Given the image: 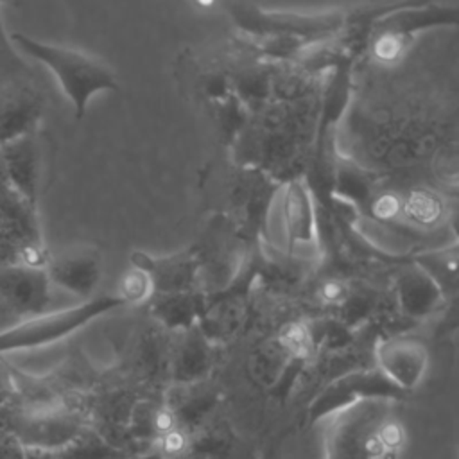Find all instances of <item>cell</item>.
Returning a JSON list of instances; mask_svg holds the SVG:
<instances>
[{"label": "cell", "instance_id": "obj_1", "mask_svg": "<svg viewBox=\"0 0 459 459\" xmlns=\"http://www.w3.org/2000/svg\"><path fill=\"white\" fill-rule=\"evenodd\" d=\"M11 41L25 56L39 61L52 72L65 97L70 100L75 118L86 115L88 104L97 93L118 90L115 72L100 59L81 50L39 41L22 32L11 34Z\"/></svg>", "mask_w": 459, "mask_h": 459}, {"label": "cell", "instance_id": "obj_2", "mask_svg": "<svg viewBox=\"0 0 459 459\" xmlns=\"http://www.w3.org/2000/svg\"><path fill=\"white\" fill-rule=\"evenodd\" d=\"M124 303L113 294L91 298L74 307L61 308L57 312H47L43 316L27 317L11 328L0 332V355L30 350L52 344L77 332L97 317L122 307Z\"/></svg>", "mask_w": 459, "mask_h": 459}, {"label": "cell", "instance_id": "obj_3", "mask_svg": "<svg viewBox=\"0 0 459 459\" xmlns=\"http://www.w3.org/2000/svg\"><path fill=\"white\" fill-rule=\"evenodd\" d=\"M45 95L30 81L22 79L0 88V145L38 133L45 113Z\"/></svg>", "mask_w": 459, "mask_h": 459}, {"label": "cell", "instance_id": "obj_4", "mask_svg": "<svg viewBox=\"0 0 459 459\" xmlns=\"http://www.w3.org/2000/svg\"><path fill=\"white\" fill-rule=\"evenodd\" d=\"M0 299L20 317L47 314L50 278L47 267L13 264L0 267Z\"/></svg>", "mask_w": 459, "mask_h": 459}, {"label": "cell", "instance_id": "obj_5", "mask_svg": "<svg viewBox=\"0 0 459 459\" xmlns=\"http://www.w3.org/2000/svg\"><path fill=\"white\" fill-rule=\"evenodd\" d=\"M382 423L375 411L342 418L326 437L325 459H384L387 452L378 437Z\"/></svg>", "mask_w": 459, "mask_h": 459}, {"label": "cell", "instance_id": "obj_6", "mask_svg": "<svg viewBox=\"0 0 459 459\" xmlns=\"http://www.w3.org/2000/svg\"><path fill=\"white\" fill-rule=\"evenodd\" d=\"M47 273L50 283L86 299L100 281L102 260L95 247L75 246L56 256H48Z\"/></svg>", "mask_w": 459, "mask_h": 459}, {"label": "cell", "instance_id": "obj_7", "mask_svg": "<svg viewBox=\"0 0 459 459\" xmlns=\"http://www.w3.org/2000/svg\"><path fill=\"white\" fill-rule=\"evenodd\" d=\"M0 163L9 186L27 203L38 206L39 149L36 134L0 145Z\"/></svg>", "mask_w": 459, "mask_h": 459}, {"label": "cell", "instance_id": "obj_8", "mask_svg": "<svg viewBox=\"0 0 459 459\" xmlns=\"http://www.w3.org/2000/svg\"><path fill=\"white\" fill-rule=\"evenodd\" d=\"M136 454L126 446H118L104 437L100 432L91 429H82L77 437H74L68 445L50 454L54 459H129Z\"/></svg>", "mask_w": 459, "mask_h": 459}, {"label": "cell", "instance_id": "obj_9", "mask_svg": "<svg viewBox=\"0 0 459 459\" xmlns=\"http://www.w3.org/2000/svg\"><path fill=\"white\" fill-rule=\"evenodd\" d=\"M192 454L201 459H251V448L230 432L212 430L190 445Z\"/></svg>", "mask_w": 459, "mask_h": 459}, {"label": "cell", "instance_id": "obj_10", "mask_svg": "<svg viewBox=\"0 0 459 459\" xmlns=\"http://www.w3.org/2000/svg\"><path fill=\"white\" fill-rule=\"evenodd\" d=\"M22 79H30V66L14 50L11 36L5 34L0 16V88Z\"/></svg>", "mask_w": 459, "mask_h": 459}, {"label": "cell", "instance_id": "obj_11", "mask_svg": "<svg viewBox=\"0 0 459 459\" xmlns=\"http://www.w3.org/2000/svg\"><path fill=\"white\" fill-rule=\"evenodd\" d=\"M403 208H405L407 217H411L414 222L425 224V226L437 222L439 217L443 215V203L439 201V197H436L434 194H430L427 190L412 192L407 197Z\"/></svg>", "mask_w": 459, "mask_h": 459}, {"label": "cell", "instance_id": "obj_12", "mask_svg": "<svg viewBox=\"0 0 459 459\" xmlns=\"http://www.w3.org/2000/svg\"><path fill=\"white\" fill-rule=\"evenodd\" d=\"M151 278L147 276V273H143L142 269L134 267L131 271H127L120 283H118V290H117V298L127 305V303H138L142 299L147 298L149 289H151Z\"/></svg>", "mask_w": 459, "mask_h": 459}, {"label": "cell", "instance_id": "obj_13", "mask_svg": "<svg viewBox=\"0 0 459 459\" xmlns=\"http://www.w3.org/2000/svg\"><path fill=\"white\" fill-rule=\"evenodd\" d=\"M403 50V41L400 39V36L393 34V32H387V34H382L375 47H373V52L375 56L380 59V61H385V63H391L394 59L400 57Z\"/></svg>", "mask_w": 459, "mask_h": 459}, {"label": "cell", "instance_id": "obj_14", "mask_svg": "<svg viewBox=\"0 0 459 459\" xmlns=\"http://www.w3.org/2000/svg\"><path fill=\"white\" fill-rule=\"evenodd\" d=\"M281 339L285 346H289L292 351H303L307 348V330L298 323H290L289 326H285Z\"/></svg>", "mask_w": 459, "mask_h": 459}, {"label": "cell", "instance_id": "obj_15", "mask_svg": "<svg viewBox=\"0 0 459 459\" xmlns=\"http://www.w3.org/2000/svg\"><path fill=\"white\" fill-rule=\"evenodd\" d=\"M402 208V201L396 197V195H391V194H385L382 197H378L373 204V213L382 219V221H387V219H393Z\"/></svg>", "mask_w": 459, "mask_h": 459}, {"label": "cell", "instance_id": "obj_16", "mask_svg": "<svg viewBox=\"0 0 459 459\" xmlns=\"http://www.w3.org/2000/svg\"><path fill=\"white\" fill-rule=\"evenodd\" d=\"M342 294H344V287L339 281H326L321 287V298L325 301H337L342 298Z\"/></svg>", "mask_w": 459, "mask_h": 459}, {"label": "cell", "instance_id": "obj_17", "mask_svg": "<svg viewBox=\"0 0 459 459\" xmlns=\"http://www.w3.org/2000/svg\"><path fill=\"white\" fill-rule=\"evenodd\" d=\"M20 321H22V319L0 299V332L11 328L13 325H16V323H20Z\"/></svg>", "mask_w": 459, "mask_h": 459}, {"label": "cell", "instance_id": "obj_18", "mask_svg": "<svg viewBox=\"0 0 459 459\" xmlns=\"http://www.w3.org/2000/svg\"><path fill=\"white\" fill-rule=\"evenodd\" d=\"M129 459H165V455L161 452H158V450H147V452L136 454V455H133Z\"/></svg>", "mask_w": 459, "mask_h": 459}, {"label": "cell", "instance_id": "obj_19", "mask_svg": "<svg viewBox=\"0 0 459 459\" xmlns=\"http://www.w3.org/2000/svg\"><path fill=\"white\" fill-rule=\"evenodd\" d=\"M29 457V455H27ZM39 459H54L50 454H39Z\"/></svg>", "mask_w": 459, "mask_h": 459}]
</instances>
